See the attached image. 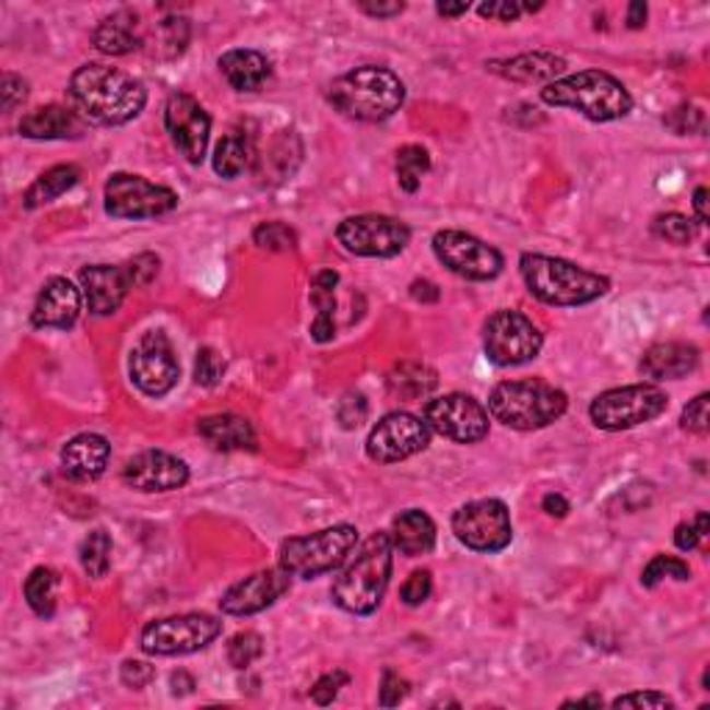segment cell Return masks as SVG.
<instances>
[{
	"mask_svg": "<svg viewBox=\"0 0 710 710\" xmlns=\"http://www.w3.org/2000/svg\"><path fill=\"white\" fill-rule=\"evenodd\" d=\"M70 100L84 120L115 128L142 115L147 90L126 70L92 61V64L79 67L70 79Z\"/></svg>",
	"mask_w": 710,
	"mask_h": 710,
	"instance_id": "obj_1",
	"label": "cell"
},
{
	"mask_svg": "<svg viewBox=\"0 0 710 710\" xmlns=\"http://www.w3.org/2000/svg\"><path fill=\"white\" fill-rule=\"evenodd\" d=\"M394 566V544L386 530H378L350 558L331 585V600L353 616H369L380 608Z\"/></svg>",
	"mask_w": 710,
	"mask_h": 710,
	"instance_id": "obj_2",
	"label": "cell"
},
{
	"mask_svg": "<svg viewBox=\"0 0 710 710\" xmlns=\"http://www.w3.org/2000/svg\"><path fill=\"white\" fill-rule=\"evenodd\" d=\"M519 275L539 303L555 308H578L608 295L611 281L575 261L544 253H524L519 259Z\"/></svg>",
	"mask_w": 710,
	"mask_h": 710,
	"instance_id": "obj_3",
	"label": "cell"
},
{
	"mask_svg": "<svg viewBox=\"0 0 710 710\" xmlns=\"http://www.w3.org/2000/svg\"><path fill=\"white\" fill-rule=\"evenodd\" d=\"M328 100L350 120L383 122L403 109L405 84L389 67L364 64L339 75L328 90Z\"/></svg>",
	"mask_w": 710,
	"mask_h": 710,
	"instance_id": "obj_4",
	"label": "cell"
},
{
	"mask_svg": "<svg viewBox=\"0 0 710 710\" xmlns=\"http://www.w3.org/2000/svg\"><path fill=\"white\" fill-rule=\"evenodd\" d=\"M542 100L553 109H572L591 122H614L632 111V95L616 75L605 70H578L560 75L542 90Z\"/></svg>",
	"mask_w": 710,
	"mask_h": 710,
	"instance_id": "obj_5",
	"label": "cell"
},
{
	"mask_svg": "<svg viewBox=\"0 0 710 710\" xmlns=\"http://www.w3.org/2000/svg\"><path fill=\"white\" fill-rule=\"evenodd\" d=\"M566 392L547 380H502L488 394V416L519 434L549 428L566 414Z\"/></svg>",
	"mask_w": 710,
	"mask_h": 710,
	"instance_id": "obj_6",
	"label": "cell"
},
{
	"mask_svg": "<svg viewBox=\"0 0 710 710\" xmlns=\"http://www.w3.org/2000/svg\"><path fill=\"white\" fill-rule=\"evenodd\" d=\"M358 544V528L355 524H333V528L317 530L308 536L283 539L277 549V566L286 569L292 578L313 580L333 572Z\"/></svg>",
	"mask_w": 710,
	"mask_h": 710,
	"instance_id": "obj_7",
	"label": "cell"
},
{
	"mask_svg": "<svg viewBox=\"0 0 710 710\" xmlns=\"http://www.w3.org/2000/svg\"><path fill=\"white\" fill-rule=\"evenodd\" d=\"M668 409V394L655 383H632L596 394L589 405L594 428L619 434L658 419Z\"/></svg>",
	"mask_w": 710,
	"mask_h": 710,
	"instance_id": "obj_8",
	"label": "cell"
},
{
	"mask_svg": "<svg viewBox=\"0 0 710 710\" xmlns=\"http://www.w3.org/2000/svg\"><path fill=\"white\" fill-rule=\"evenodd\" d=\"M544 347V333L528 313L500 308L483 326V353L494 367H522L539 358Z\"/></svg>",
	"mask_w": 710,
	"mask_h": 710,
	"instance_id": "obj_9",
	"label": "cell"
},
{
	"mask_svg": "<svg viewBox=\"0 0 710 710\" xmlns=\"http://www.w3.org/2000/svg\"><path fill=\"white\" fill-rule=\"evenodd\" d=\"M223 636V622L211 614H181L167 616V619L147 622L139 647L145 655L153 658H175L192 655V652L205 650Z\"/></svg>",
	"mask_w": 710,
	"mask_h": 710,
	"instance_id": "obj_10",
	"label": "cell"
},
{
	"mask_svg": "<svg viewBox=\"0 0 710 710\" xmlns=\"http://www.w3.org/2000/svg\"><path fill=\"white\" fill-rule=\"evenodd\" d=\"M106 214L117 220H151L169 214L178 205V194L169 187L153 184L142 175L115 173L103 187Z\"/></svg>",
	"mask_w": 710,
	"mask_h": 710,
	"instance_id": "obj_11",
	"label": "cell"
},
{
	"mask_svg": "<svg viewBox=\"0 0 710 710\" xmlns=\"http://www.w3.org/2000/svg\"><path fill=\"white\" fill-rule=\"evenodd\" d=\"M452 533L466 549L475 553H502L513 539L511 511L502 500H472L452 513Z\"/></svg>",
	"mask_w": 710,
	"mask_h": 710,
	"instance_id": "obj_12",
	"label": "cell"
},
{
	"mask_svg": "<svg viewBox=\"0 0 710 710\" xmlns=\"http://www.w3.org/2000/svg\"><path fill=\"white\" fill-rule=\"evenodd\" d=\"M339 245L362 259H394L409 247L411 228L386 214H355L339 223Z\"/></svg>",
	"mask_w": 710,
	"mask_h": 710,
	"instance_id": "obj_13",
	"label": "cell"
},
{
	"mask_svg": "<svg viewBox=\"0 0 710 710\" xmlns=\"http://www.w3.org/2000/svg\"><path fill=\"white\" fill-rule=\"evenodd\" d=\"M128 375L145 398L158 400L173 392L178 378H181V364H178V355H175L167 333L147 331L133 344L131 358H128Z\"/></svg>",
	"mask_w": 710,
	"mask_h": 710,
	"instance_id": "obj_14",
	"label": "cell"
},
{
	"mask_svg": "<svg viewBox=\"0 0 710 710\" xmlns=\"http://www.w3.org/2000/svg\"><path fill=\"white\" fill-rule=\"evenodd\" d=\"M434 256L452 272V275L464 277V281H494L500 275L506 259L497 247L488 241L477 239V236L466 234V230H439L434 236Z\"/></svg>",
	"mask_w": 710,
	"mask_h": 710,
	"instance_id": "obj_15",
	"label": "cell"
},
{
	"mask_svg": "<svg viewBox=\"0 0 710 710\" xmlns=\"http://www.w3.org/2000/svg\"><path fill=\"white\" fill-rule=\"evenodd\" d=\"M430 434L428 422L409 411H392L369 430L367 455L375 464H400L409 458L428 450Z\"/></svg>",
	"mask_w": 710,
	"mask_h": 710,
	"instance_id": "obj_16",
	"label": "cell"
},
{
	"mask_svg": "<svg viewBox=\"0 0 710 710\" xmlns=\"http://www.w3.org/2000/svg\"><path fill=\"white\" fill-rule=\"evenodd\" d=\"M422 419L428 422L434 434L455 441V445H477L488 436V411L472 394L452 392L445 398H434L422 409Z\"/></svg>",
	"mask_w": 710,
	"mask_h": 710,
	"instance_id": "obj_17",
	"label": "cell"
},
{
	"mask_svg": "<svg viewBox=\"0 0 710 710\" xmlns=\"http://www.w3.org/2000/svg\"><path fill=\"white\" fill-rule=\"evenodd\" d=\"M164 128H167L173 145L178 147L184 158L192 167H200L209 153L211 142V117L209 111L200 106L198 97L187 95V92H175L169 95L167 106H164Z\"/></svg>",
	"mask_w": 710,
	"mask_h": 710,
	"instance_id": "obj_18",
	"label": "cell"
},
{
	"mask_svg": "<svg viewBox=\"0 0 710 710\" xmlns=\"http://www.w3.org/2000/svg\"><path fill=\"white\" fill-rule=\"evenodd\" d=\"M292 589V575L286 569H261L250 578L230 585L220 600V611L225 616H253L272 608L286 591Z\"/></svg>",
	"mask_w": 710,
	"mask_h": 710,
	"instance_id": "obj_19",
	"label": "cell"
},
{
	"mask_svg": "<svg viewBox=\"0 0 710 710\" xmlns=\"http://www.w3.org/2000/svg\"><path fill=\"white\" fill-rule=\"evenodd\" d=\"M122 483L145 494L178 492L189 483V466L173 452L145 450L128 458L122 466Z\"/></svg>",
	"mask_w": 710,
	"mask_h": 710,
	"instance_id": "obj_20",
	"label": "cell"
},
{
	"mask_svg": "<svg viewBox=\"0 0 710 710\" xmlns=\"http://www.w3.org/2000/svg\"><path fill=\"white\" fill-rule=\"evenodd\" d=\"M81 303H84V292L75 286L70 277H48L45 286L39 289L34 311H31V326L39 331H70L81 317Z\"/></svg>",
	"mask_w": 710,
	"mask_h": 710,
	"instance_id": "obj_21",
	"label": "cell"
},
{
	"mask_svg": "<svg viewBox=\"0 0 710 710\" xmlns=\"http://www.w3.org/2000/svg\"><path fill=\"white\" fill-rule=\"evenodd\" d=\"M79 281H81V292H84L86 308H90V313H95V317H111V313L120 311L128 292L133 289L131 272H128L126 264L81 267Z\"/></svg>",
	"mask_w": 710,
	"mask_h": 710,
	"instance_id": "obj_22",
	"label": "cell"
},
{
	"mask_svg": "<svg viewBox=\"0 0 710 710\" xmlns=\"http://www.w3.org/2000/svg\"><path fill=\"white\" fill-rule=\"evenodd\" d=\"M569 61L549 50H533V54L513 56V59H494L488 61L486 70L500 79L513 81V84H553L566 73Z\"/></svg>",
	"mask_w": 710,
	"mask_h": 710,
	"instance_id": "obj_23",
	"label": "cell"
},
{
	"mask_svg": "<svg viewBox=\"0 0 710 710\" xmlns=\"http://www.w3.org/2000/svg\"><path fill=\"white\" fill-rule=\"evenodd\" d=\"M111 458V445L100 434H79L61 447V470L79 483L97 481L106 472Z\"/></svg>",
	"mask_w": 710,
	"mask_h": 710,
	"instance_id": "obj_24",
	"label": "cell"
},
{
	"mask_svg": "<svg viewBox=\"0 0 710 710\" xmlns=\"http://www.w3.org/2000/svg\"><path fill=\"white\" fill-rule=\"evenodd\" d=\"M699 347L691 342H661L644 353L638 369L650 380H681L697 372Z\"/></svg>",
	"mask_w": 710,
	"mask_h": 710,
	"instance_id": "obj_25",
	"label": "cell"
},
{
	"mask_svg": "<svg viewBox=\"0 0 710 710\" xmlns=\"http://www.w3.org/2000/svg\"><path fill=\"white\" fill-rule=\"evenodd\" d=\"M86 131V120L75 109H67L59 103L50 106H39V109L28 111L20 120V133L25 139H79Z\"/></svg>",
	"mask_w": 710,
	"mask_h": 710,
	"instance_id": "obj_26",
	"label": "cell"
},
{
	"mask_svg": "<svg viewBox=\"0 0 710 710\" xmlns=\"http://www.w3.org/2000/svg\"><path fill=\"white\" fill-rule=\"evenodd\" d=\"M198 434L211 450L241 452L256 447V430L250 419L239 414H211L198 422Z\"/></svg>",
	"mask_w": 710,
	"mask_h": 710,
	"instance_id": "obj_27",
	"label": "cell"
},
{
	"mask_svg": "<svg viewBox=\"0 0 710 710\" xmlns=\"http://www.w3.org/2000/svg\"><path fill=\"white\" fill-rule=\"evenodd\" d=\"M389 536H392L394 553L405 558H419L436 547V522L419 508H409L392 519Z\"/></svg>",
	"mask_w": 710,
	"mask_h": 710,
	"instance_id": "obj_28",
	"label": "cell"
},
{
	"mask_svg": "<svg viewBox=\"0 0 710 710\" xmlns=\"http://www.w3.org/2000/svg\"><path fill=\"white\" fill-rule=\"evenodd\" d=\"M220 73L236 92H259L270 81V59L259 50L234 48L220 56Z\"/></svg>",
	"mask_w": 710,
	"mask_h": 710,
	"instance_id": "obj_29",
	"label": "cell"
},
{
	"mask_svg": "<svg viewBox=\"0 0 710 710\" xmlns=\"http://www.w3.org/2000/svg\"><path fill=\"white\" fill-rule=\"evenodd\" d=\"M92 45L106 56H126L142 45L139 37V14L131 9H120L111 12L109 17H103L92 31Z\"/></svg>",
	"mask_w": 710,
	"mask_h": 710,
	"instance_id": "obj_30",
	"label": "cell"
},
{
	"mask_svg": "<svg viewBox=\"0 0 710 710\" xmlns=\"http://www.w3.org/2000/svg\"><path fill=\"white\" fill-rule=\"evenodd\" d=\"M79 181L81 169L75 164H56V167L45 169L37 181L31 184L23 198V205L25 209H43V205L59 200L64 192H70Z\"/></svg>",
	"mask_w": 710,
	"mask_h": 710,
	"instance_id": "obj_31",
	"label": "cell"
},
{
	"mask_svg": "<svg viewBox=\"0 0 710 710\" xmlns=\"http://www.w3.org/2000/svg\"><path fill=\"white\" fill-rule=\"evenodd\" d=\"M439 386V375L434 367L419 362H403L389 375V389L400 398L425 400Z\"/></svg>",
	"mask_w": 710,
	"mask_h": 710,
	"instance_id": "obj_32",
	"label": "cell"
},
{
	"mask_svg": "<svg viewBox=\"0 0 710 710\" xmlns=\"http://www.w3.org/2000/svg\"><path fill=\"white\" fill-rule=\"evenodd\" d=\"M250 162H253V147H250V139H245V133H225L214 147V173L225 181L239 178L250 167Z\"/></svg>",
	"mask_w": 710,
	"mask_h": 710,
	"instance_id": "obj_33",
	"label": "cell"
},
{
	"mask_svg": "<svg viewBox=\"0 0 710 710\" xmlns=\"http://www.w3.org/2000/svg\"><path fill=\"white\" fill-rule=\"evenodd\" d=\"M56 589H59V575L50 566H37L34 572L25 578L23 594L31 611L43 619H50L56 614Z\"/></svg>",
	"mask_w": 710,
	"mask_h": 710,
	"instance_id": "obj_34",
	"label": "cell"
},
{
	"mask_svg": "<svg viewBox=\"0 0 710 710\" xmlns=\"http://www.w3.org/2000/svg\"><path fill=\"white\" fill-rule=\"evenodd\" d=\"M111 549H115V542H111V536L106 530H90V536L81 542L79 549L81 566H84V572L90 575V578H106V572H109L111 566Z\"/></svg>",
	"mask_w": 710,
	"mask_h": 710,
	"instance_id": "obj_35",
	"label": "cell"
},
{
	"mask_svg": "<svg viewBox=\"0 0 710 710\" xmlns=\"http://www.w3.org/2000/svg\"><path fill=\"white\" fill-rule=\"evenodd\" d=\"M430 169V153L422 145H405L398 151L394 158V173H398V184L403 192L414 194L422 184V175H428Z\"/></svg>",
	"mask_w": 710,
	"mask_h": 710,
	"instance_id": "obj_36",
	"label": "cell"
},
{
	"mask_svg": "<svg viewBox=\"0 0 710 710\" xmlns=\"http://www.w3.org/2000/svg\"><path fill=\"white\" fill-rule=\"evenodd\" d=\"M666 578L686 583V580H691V569H688V564L683 558L655 555V558L644 566V572H641V585H644V589H655V585H661Z\"/></svg>",
	"mask_w": 710,
	"mask_h": 710,
	"instance_id": "obj_37",
	"label": "cell"
},
{
	"mask_svg": "<svg viewBox=\"0 0 710 710\" xmlns=\"http://www.w3.org/2000/svg\"><path fill=\"white\" fill-rule=\"evenodd\" d=\"M228 663L234 668H250L264 655V638L256 630H239L228 641Z\"/></svg>",
	"mask_w": 710,
	"mask_h": 710,
	"instance_id": "obj_38",
	"label": "cell"
},
{
	"mask_svg": "<svg viewBox=\"0 0 710 710\" xmlns=\"http://www.w3.org/2000/svg\"><path fill=\"white\" fill-rule=\"evenodd\" d=\"M253 241L256 247L270 250V253H289V250L297 247V234L286 223L272 220V223H261L259 228L253 230Z\"/></svg>",
	"mask_w": 710,
	"mask_h": 710,
	"instance_id": "obj_39",
	"label": "cell"
},
{
	"mask_svg": "<svg viewBox=\"0 0 710 710\" xmlns=\"http://www.w3.org/2000/svg\"><path fill=\"white\" fill-rule=\"evenodd\" d=\"M652 230L661 239L672 241V245H688V241L697 239V223L688 220L686 214H677V211H668V214H661L652 223Z\"/></svg>",
	"mask_w": 710,
	"mask_h": 710,
	"instance_id": "obj_40",
	"label": "cell"
},
{
	"mask_svg": "<svg viewBox=\"0 0 710 710\" xmlns=\"http://www.w3.org/2000/svg\"><path fill=\"white\" fill-rule=\"evenodd\" d=\"M225 375V362L217 350L200 347L198 358H194V383L203 386V389H214V386L223 380Z\"/></svg>",
	"mask_w": 710,
	"mask_h": 710,
	"instance_id": "obj_41",
	"label": "cell"
},
{
	"mask_svg": "<svg viewBox=\"0 0 710 710\" xmlns=\"http://www.w3.org/2000/svg\"><path fill=\"white\" fill-rule=\"evenodd\" d=\"M663 122H666L674 133H705V128H708L705 111L699 109V106H694V103H683V106L672 109L668 117H663Z\"/></svg>",
	"mask_w": 710,
	"mask_h": 710,
	"instance_id": "obj_42",
	"label": "cell"
},
{
	"mask_svg": "<svg viewBox=\"0 0 710 710\" xmlns=\"http://www.w3.org/2000/svg\"><path fill=\"white\" fill-rule=\"evenodd\" d=\"M369 403L362 392H347L336 403V419L344 430H355L362 422H367Z\"/></svg>",
	"mask_w": 710,
	"mask_h": 710,
	"instance_id": "obj_43",
	"label": "cell"
},
{
	"mask_svg": "<svg viewBox=\"0 0 710 710\" xmlns=\"http://www.w3.org/2000/svg\"><path fill=\"white\" fill-rule=\"evenodd\" d=\"M430 594H434V575L428 569H416V572L409 575L403 585H400V600L409 605V608H419L422 602H428Z\"/></svg>",
	"mask_w": 710,
	"mask_h": 710,
	"instance_id": "obj_44",
	"label": "cell"
},
{
	"mask_svg": "<svg viewBox=\"0 0 710 710\" xmlns=\"http://www.w3.org/2000/svg\"><path fill=\"white\" fill-rule=\"evenodd\" d=\"M708 403H710V394L702 392V394H697V398H694L691 403L686 405V409H683V414H681V428L686 430V434H691V436H708V430H710Z\"/></svg>",
	"mask_w": 710,
	"mask_h": 710,
	"instance_id": "obj_45",
	"label": "cell"
},
{
	"mask_svg": "<svg viewBox=\"0 0 710 710\" xmlns=\"http://www.w3.org/2000/svg\"><path fill=\"white\" fill-rule=\"evenodd\" d=\"M350 683V674L342 672V668H333V672L322 674L317 683L311 686V699L319 705V708H328V705L336 702L339 691Z\"/></svg>",
	"mask_w": 710,
	"mask_h": 710,
	"instance_id": "obj_46",
	"label": "cell"
},
{
	"mask_svg": "<svg viewBox=\"0 0 710 710\" xmlns=\"http://www.w3.org/2000/svg\"><path fill=\"white\" fill-rule=\"evenodd\" d=\"M411 691V683L405 677H400L394 668H383V677H380V691L378 702L380 708H394V705L403 702Z\"/></svg>",
	"mask_w": 710,
	"mask_h": 710,
	"instance_id": "obj_47",
	"label": "cell"
},
{
	"mask_svg": "<svg viewBox=\"0 0 710 710\" xmlns=\"http://www.w3.org/2000/svg\"><path fill=\"white\" fill-rule=\"evenodd\" d=\"M164 48H167L169 59L181 56L189 45V20L187 17H167L162 23Z\"/></svg>",
	"mask_w": 710,
	"mask_h": 710,
	"instance_id": "obj_48",
	"label": "cell"
},
{
	"mask_svg": "<svg viewBox=\"0 0 710 710\" xmlns=\"http://www.w3.org/2000/svg\"><path fill=\"white\" fill-rule=\"evenodd\" d=\"M128 272H131L133 289H142L147 283L156 281L158 270H162V259L156 253H139L137 259L128 261Z\"/></svg>",
	"mask_w": 710,
	"mask_h": 710,
	"instance_id": "obj_49",
	"label": "cell"
},
{
	"mask_svg": "<svg viewBox=\"0 0 710 710\" xmlns=\"http://www.w3.org/2000/svg\"><path fill=\"white\" fill-rule=\"evenodd\" d=\"M0 97H3V111H14L17 106H23L28 100V81L17 73H3L0 81Z\"/></svg>",
	"mask_w": 710,
	"mask_h": 710,
	"instance_id": "obj_50",
	"label": "cell"
},
{
	"mask_svg": "<svg viewBox=\"0 0 710 710\" xmlns=\"http://www.w3.org/2000/svg\"><path fill=\"white\" fill-rule=\"evenodd\" d=\"M120 681L122 686L133 688V691H142V688H147L156 681V668L145 661H126L120 666Z\"/></svg>",
	"mask_w": 710,
	"mask_h": 710,
	"instance_id": "obj_51",
	"label": "cell"
},
{
	"mask_svg": "<svg viewBox=\"0 0 710 710\" xmlns=\"http://www.w3.org/2000/svg\"><path fill=\"white\" fill-rule=\"evenodd\" d=\"M614 708H674V699L661 691H632L616 697Z\"/></svg>",
	"mask_w": 710,
	"mask_h": 710,
	"instance_id": "obj_52",
	"label": "cell"
},
{
	"mask_svg": "<svg viewBox=\"0 0 710 710\" xmlns=\"http://www.w3.org/2000/svg\"><path fill=\"white\" fill-rule=\"evenodd\" d=\"M477 14L488 20H500V23H513L522 14V3H511V0H492V3H481Z\"/></svg>",
	"mask_w": 710,
	"mask_h": 710,
	"instance_id": "obj_53",
	"label": "cell"
},
{
	"mask_svg": "<svg viewBox=\"0 0 710 710\" xmlns=\"http://www.w3.org/2000/svg\"><path fill=\"white\" fill-rule=\"evenodd\" d=\"M699 542H702V533H699L694 522H681L674 528V544H677V549H683V553L697 549Z\"/></svg>",
	"mask_w": 710,
	"mask_h": 710,
	"instance_id": "obj_54",
	"label": "cell"
},
{
	"mask_svg": "<svg viewBox=\"0 0 710 710\" xmlns=\"http://www.w3.org/2000/svg\"><path fill=\"white\" fill-rule=\"evenodd\" d=\"M358 9H362L364 14H369V17L386 20V17H398V14H403L405 3H400V0H392V3H372V0H362Z\"/></svg>",
	"mask_w": 710,
	"mask_h": 710,
	"instance_id": "obj_55",
	"label": "cell"
},
{
	"mask_svg": "<svg viewBox=\"0 0 710 710\" xmlns=\"http://www.w3.org/2000/svg\"><path fill=\"white\" fill-rule=\"evenodd\" d=\"M409 292L416 303H439L441 297L439 286H436L434 281H425V277H416V281L411 283Z\"/></svg>",
	"mask_w": 710,
	"mask_h": 710,
	"instance_id": "obj_56",
	"label": "cell"
},
{
	"mask_svg": "<svg viewBox=\"0 0 710 710\" xmlns=\"http://www.w3.org/2000/svg\"><path fill=\"white\" fill-rule=\"evenodd\" d=\"M308 333H311V339L317 344H328L336 336V322H333V317H317L311 322V328H308Z\"/></svg>",
	"mask_w": 710,
	"mask_h": 710,
	"instance_id": "obj_57",
	"label": "cell"
},
{
	"mask_svg": "<svg viewBox=\"0 0 710 710\" xmlns=\"http://www.w3.org/2000/svg\"><path fill=\"white\" fill-rule=\"evenodd\" d=\"M542 508H544V513H547V517H555V519H564L566 513H569V502H566V497H564V494H555V492L544 494Z\"/></svg>",
	"mask_w": 710,
	"mask_h": 710,
	"instance_id": "obj_58",
	"label": "cell"
},
{
	"mask_svg": "<svg viewBox=\"0 0 710 710\" xmlns=\"http://www.w3.org/2000/svg\"><path fill=\"white\" fill-rule=\"evenodd\" d=\"M169 688H173L175 697H189V694L194 691V677L189 672H173Z\"/></svg>",
	"mask_w": 710,
	"mask_h": 710,
	"instance_id": "obj_59",
	"label": "cell"
},
{
	"mask_svg": "<svg viewBox=\"0 0 710 710\" xmlns=\"http://www.w3.org/2000/svg\"><path fill=\"white\" fill-rule=\"evenodd\" d=\"M694 214H697V225H708V187H697L694 192Z\"/></svg>",
	"mask_w": 710,
	"mask_h": 710,
	"instance_id": "obj_60",
	"label": "cell"
},
{
	"mask_svg": "<svg viewBox=\"0 0 710 710\" xmlns=\"http://www.w3.org/2000/svg\"><path fill=\"white\" fill-rule=\"evenodd\" d=\"M647 23V3H630L627 7V25H630L632 31L644 28Z\"/></svg>",
	"mask_w": 710,
	"mask_h": 710,
	"instance_id": "obj_61",
	"label": "cell"
},
{
	"mask_svg": "<svg viewBox=\"0 0 710 710\" xmlns=\"http://www.w3.org/2000/svg\"><path fill=\"white\" fill-rule=\"evenodd\" d=\"M436 12L441 14V17H461V14L470 12V3L466 0H461V3H436Z\"/></svg>",
	"mask_w": 710,
	"mask_h": 710,
	"instance_id": "obj_62",
	"label": "cell"
},
{
	"mask_svg": "<svg viewBox=\"0 0 710 710\" xmlns=\"http://www.w3.org/2000/svg\"><path fill=\"white\" fill-rule=\"evenodd\" d=\"M564 705H602V697H596V694H591V697L569 699V702H564Z\"/></svg>",
	"mask_w": 710,
	"mask_h": 710,
	"instance_id": "obj_63",
	"label": "cell"
}]
</instances>
